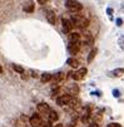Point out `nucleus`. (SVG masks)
Masks as SVG:
<instances>
[{"label":"nucleus","mask_w":124,"mask_h":127,"mask_svg":"<svg viewBox=\"0 0 124 127\" xmlns=\"http://www.w3.org/2000/svg\"><path fill=\"white\" fill-rule=\"evenodd\" d=\"M84 42H85V44H88V45H92V44H93V37H92L89 33L84 34Z\"/></svg>","instance_id":"a211bd4d"},{"label":"nucleus","mask_w":124,"mask_h":127,"mask_svg":"<svg viewBox=\"0 0 124 127\" xmlns=\"http://www.w3.org/2000/svg\"><path fill=\"white\" fill-rule=\"evenodd\" d=\"M70 20L73 22L74 27L80 28V29H85L88 25H89V20H88L85 16H83L80 14H77V13L72 15V19H70Z\"/></svg>","instance_id":"f257e3e1"},{"label":"nucleus","mask_w":124,"mask_h":127,"mask_svg":"<svg viewBox=\"0 0 124 127\" xmlns=\"http://www.w3.org/2000/svg\"><path fill=\"white\" fill-rule=\"evenodd\" d=\"M45 16H46V20H48L50 24H53V25L55 24V22H57V16H55V13H54V11L48 10L46 14H45Z\"/></svg>","instance_id":"1a4fd4ad"},{"label":"nucleus","mask_w":124,"mask_h":127,"mask_svg":"<svg viewBox=\"0 0 124 127\" xmlns=\"http://www.w3.org/2000/svg\"><path fill=\"white\" fill-rule=\"evenodd\" d=\"M66 127H74L73 125H69V126H66Z\"/></svg>","instance_id":"bb28decb"},{"label":"nucleus","mask_w":124,"mask_h":127,"mask_svg":"<svg viewBox=\"0 0 124 127\" xmlns=\"http://www.w3.org/2000/svg\"><path fill=\"white\" fill-rule=\"evenodd\" d=\"M0 73H3V67L0 65Z\"/></svg>","instance_id":"a878e982"},{"label":"nucleus","mask_w":124,"mask_h":127,"mask_svg":"<svg viewBox=\"0 0 124 127\" xmlns=\"http://www.w3.org/2000/svg\"><path fill=\"white\" fill-rule=\"evenodd\" d=\"M54 127H63V125H62V123H58V125H55Z\"/></svg>","instance_id":"393cba45"},{"label":"nucleus","mask_w":124,"mask_h":127,"mask_svg":"<svg viewBox=\"0 0 124 127\" xmlns=\"http://www.w3.org/2000/svg\"><path fill=\"white\" fill-rule=\"evenodd\" d=\"M72 96L70 95H62L57 98V104L58 106H68V103L72 101Z\"/></svg>","instance_id":"423d86ee"},{"label":"nucleus","mask_w":124,"mask_h":127,"mask_svg":"<svg viewBox=\"0 0 124 127\" xmlns=\"http://www.w3.org/2000/svg\"><path fill=\"white\" fill-rule=\"evenodd\" d=\"M51 79H53V74H50V73H43L41 77H40L41 83H48V82H50Z\"/></svg>","instance_id":"ddd939ff"},{"label":"nucleus","mask_w":124,"mask_h":127,"mask_svg":"<svg viewBox=\"0 0 124 127\" xmlns=\"http://www.w3.org/2000/svg\"><path fill=\"white\" fill-rule=\"evenodd\" d=\"M89 127H99V126H98V125H97V123H92V125H90V126H89Z\"/></svg>","instance_id":"b1692460"},{"label":"nucleus","mask_w":124,"mask_h":127,"mask_svg":"<svg viewBox=\"0 0 124 127\" xmlns=\"http://www.w3.org/2000/svg\"><path fill=\"white\" fill-rule=\"evenodd\" d=\"M86 73H88V69L83 67V68H79L78 70L73 72V73H72V78L74 81H82V79H84V77L86 76Z\"/></svg>","instance_id":"7ed1b4c3"},{"label":"nucleus","mask_w":124,"mask_h":127,"mask_svg":"<svg viewBox=\"0 0 124 127\" xmlns=\"http://www.w3.org/2000/svg\"><path fill=\"white\" fill-rule=\"evenodd\" d=\"M65 8L72 11V13H78L83 9V5L78 1V0H66L65 1Z\"/></svg>","instance_id":"f03ea898"},{"label":"nucleus","mask_w":124,"mask_h":127,"mask_svg":"<svg viewBox=\"0 0 124 127\" xmlns=\"http://www.w3.org/2000/svg\"><path fill=\"white\" fill-rule=\"evenodd\" d=\"M63 79H64V73H63V72H58L57 74L53 76V81H54L55 83H59V82H62Z\"/></svg>","instance_id":"2eb2a0df"},{"label":"nucleus","mask_w":124,"mask_h":127,"mask_svg":"<svg viewBox=\"0 0 124 127\" xmlns=\"http://www.w3.org/2000/svg\"><path fill=\"white\" fill-rule=\"evenodd\" d=\"M68 50L70 54H77L79 50H80V42H69V45H68Z\"/></svg>","instance_id":"0eeeda50"},{"label":"nucleus","mask_w":124,"mask_h":127,"mask_svg":"<svg viewBox=\"0 0 124 127\" xmlns=\"http://www.w3.org/2000/svg\"><path fill=\"white\" fill-rule=\"evenodd\" d=\"M107 127H122V126H120L119 123H109Z\"/></svg>","instance_id":"4be33fe9"},{"label":"nucleus","mask_w":124,"mask_h":127,"mask_svg":"<svg viewBox=\"0 0 124 127\" xmlns=\"http://www.w3.org/2000/svg\"><path fill=\"white\" fill-rule=\"evenodd\" d=\"M69 35V42H80V34L79 33H75V32H72Z\"/></svg>","instance_id":"f8f14e48"},{"label":"nucleus","mask_w":124,"mask_h":127,"mask_svg":"<svg viewBox=\"0 0 124 127\" xmlns=\"http://www.w3.org/2000/svg\"><path fill=\"white\" fill-rule=\"evenodd\" d=\"M97 53H98V49H97V48H93V49L90 50L89 56H88V63H92V62H93V59H94L95 56H97Z\"/></svg>","instance_id":"dca6fc26"},{"label":"nucleus","mask_w":124,"mask_h":127,"mask_svg":"<svg viewBox=\"0 0 124 127\" xmlns=\"http://www.w3.org/2000/svg\"><path fill=\"white\" fill-rule=\"evenodd\" d=\"M110 74L113 77H122L124 74V68H117V69H114V70L110 72Z\"/></svg>","instance_id":"4468645a"},{"label":"nucleus","mask_w":124,"mask_h":127,"mask_svg":"<svg viewBox=\"0 0 124 127\" xmlns=\"http://www.w3.org/2000/svg\"><path fill=\"white\" fill-rule=\"evenodd\" d=\"M68 64L72 67V68H78L79 67V61L75 58H69L68 59Z\"/></svg>","instance_id":"f3484780"},{"label":"nucleus","mask_w":124,"mask_h":127,"mask_svg":"<svg viewBox=\"0 0 124 127\" xmlns=\"http://www.w3.org/2000/svg\"><path fill=\"white\" fill-rule=\"evenodd\" d=\"M37 1H38V3L40 4V5H44V4H45V3L48 1V0H37Z\"/></svg>","instance_id":"5701e85b"},{"label":"nucleus","mask_w":124,"mask_h":127,"mask_svg":"<svg viewBox=\"0 0 124 127\" xmlns=\"http://www.w3.org/2000/svg\"><path fill=\"white\" fill-rule=\"evenodd\" d=\"M30 76L33 77V78H38L39 76H38V72H35V70H30Z\"/></svg>","instance_id":"412c9836"},{"label":"nucleus","mask_w":124,"mask_h":127,"mask_svg":"<svg viewBox=\"0 0 124 127\" xmlns=\"http://www.w3.org/2000/svg\"><path fill=\"white\" fill-rule=\"evenodd\" d=\"M13 68H14V70L16 72V73H19V74H23V73H24V68H23V67H20V65H18V64H13Z\"/></svg>","instance_id":"aec40b11"},{"label":"nucleus","mask_w":124,"mask_h":127,"mask_svg":"<svg viewBox=\"0 0 124 127\" xmlns=\"http://www.w3.org/2000/svg\"><path fill=\"white\" fill-rule=\"evenodd\" d=\"M59 120V115H58V112H55V111H50V113L48 115V121L51 123V122H57Z\"/></svg>","instance_id":"9d476101"},{"label":"nucleus","mask_w":124,"mask_h":127,"mask_svg":"<svg viewBox=\"0 0 124 127\" xmlns=\"http://www.w3.org/2000/svg\"><path fill=\"white\" fill-rule=\"evenodd\" d=\"M68 91H69V95L73 97V96H75V95L79 93V87H78L77 84H70V86L68 87Z\"/></svg>","instance_id":"9b49d317"},{"label":"nucleus","mask_w":124,"mask_h":127,"mask_svg":"<svg viewBox=\"0 0 124 127\" xmlns=\"http://www.w3.org/2000/svg\"><path fill=\"white\" fill-rule=\"evenodd\" d=\"M24 11H28V13H31V11H34V4L30 1V3H26L25 5H24Z\"/></svg>","instance_id":"6ab92c4d"},{"label":"nucleus","mask_w":124,"mask_h":127,"mask_svg":"<svg viewBox=\"0 0 124 127\" xmlns=\"http://www.w3.org/2000/svg\"><path fill=\"white\" fill-rule=\"evenodd\" d=\"M62 25H63V30L65 34H70L74 28V24L70 19H66V18H63L62 19Z\"/></svg>","instance_id":"20e7f679"},{"label":"nucleus","mask_w":124,"mask_h":127,"mask_svg":"<svg viewBox=\"0 0 124 127\" xmlns=\"http://www.w3.org/2000/svg\"><path fill=\"white\" fill-rule=\"evenodd\" d=\"M37 110H38V112L40 113V116L41 115H49L50 113V107H49V104L48 103H45V102H41V103H39L38 106H37Z\"/></svg>","instance_id":"39448f33"},{"label":"nucleus","mask_w":124,"mask_h":127,"mask_svg":"<svg viewBox=\"0 0 124 127\" xmlns=\"http://www.w3.org/2000/svg\"><path fill=\"white\" fill-rule=\"evenodd\" d=\"M29 122H30V125H33L34 127H38V126H40V125L43 123V120H41V116H40L39 113H34V115L30 117Z\"/></svg>","instance_id":"6e6552de"}]
</instances>
